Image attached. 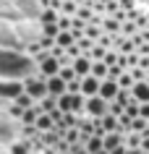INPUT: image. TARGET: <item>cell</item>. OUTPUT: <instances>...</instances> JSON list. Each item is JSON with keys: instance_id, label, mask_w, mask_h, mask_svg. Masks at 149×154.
Returning <instances> with one entry per match:
<instances>
[{"instance_id": "cell-2", "label": "cell", "mask_w": 149, "mask_h": 154, "mask_svg": "<svg viewBox=\"0 0 149 154\" xmlns=\"http://www.w3.org/2000/svg\"><path fill=\"white\" fill-rule=\"evenodd\" d=\"M24 91H26L24 79H3V84H0V97L3 99H16Z\"/></svg>"}, {"instance_id": "cell-3", "label": "cell", "mask_w": 149, "mask_h": 154, "mask_svg": "<svg viewBox=\"0 0 149 154\" xmlns=\"http://www.w3.org/2000/svg\"><path fill=\"white\" fill-rule=\"evenodd\" d=\"M110 112V102L102 94H94V97H86V115L92 118H102V115Z\"/></svg>"}, {"instance_id": "cell-14", "label": "cell", "mask_w": 149, "mask_h": 154, "mask_svg": "<svg viewBox=\"0 0 149 154\" xmlns=\"http://www.w3.org/2000/svg\"><path fill=\"white\" fill-rule=\"evenodd\" d=\"M37 118H39L37 107H29V110H24V115H21V123H37Z\"/></svg>"}, {"instance_id": "cell-18", "label": "cell", "mask_w": 149, "mask_h": 154, "mask_svg": "<svg viewBox=\"0 0 149 154\" xmlns=\"http://www.w3.org/2000/svg\"><path fill=\"white\" fill-rule=\"evenodd\" d=\"M68 91H73V94H76V91H81V76H76L73 81H68Z\"/></svg>"}, {"instance_id": "cell-19", "label": "cell", "mask_w": 149, "mask_h": 154, "mask_svg": "<svg viewBox=\"0 0 149 154\" xmlns=\"http://www.w3.org/2000/svg\"><path fill=\"white\" fill-rule=\"evenodd\" d=\"M126 152H128V144H120L115 149H110V154H126Z\"/></svg>"}, {"instance_id": "cell-23", "label": "cell", "mask_w": 149, "mask_h": 154, "mask_svg": "<svg viewBox=\"0 0 149 154\" xmlns=\"http://www.w3.org/2000/svg\"><path fill=\"white\" fill-rule=\"evenodd\" d=\"M94 154H110V149H102V152H94Z\"/></svg>"}, {"instance_id": "cell-12", "label": "cell", "mask_w": 149, "mask_h": 154, "mask_svg": "<svg viewBox=\"0 0 149 154\" xmlns=\"http://www.w3.org/2000/svg\"><path fill=\"white\" fill-rule=\"evenodd\" d=\"M55 45H60V47H71V45H76V37H73V32H60L58 37H55Z\"/></svg>"}, {"instance_id": "cell-21", "label": "cell", "mask_w": 149, "mask_h": 154, "mask_svg": "<svg viewBox=\"0 0 149 154\" xmlns=\"http://www.w3.org/2000/svg\"><path fill=\"white\" fill-rule=\"evenodd\" d=\"M141 152L149 154V136H144V141H141Z\"/></svg>"}, {"instance_id": "cell-20", "label": "cell", "mask_w": 149, "mask_h": 154, "mask_svg": "<svg viewBox=\"0 0 149 154\" xmlns=\"http://www.w3.org/2000/svg\"><path fill=\"white\" fill-rule=\"evenodd\" d=\"M141 118L149 120V102H141Z\"/></svg>"}, {"instance_id": "cell-13", "label": "cell", "mask_w": 149, "mask_h": 154, "mask_svg": "<svg viewBox=\"0 0 149 154\" xmlns=\"http://www.w3.org/2000/svg\"><path fill=\"white\" fill-rule=\"evenodd\" d=\"M107 71H110V65L105 63V60H94V65H92V73H94V76L107 79Z\"/></svg>"}, {"instance_id": "cell-4", "label": "cell", "mask_w": 149, "mask_h": 154, "mask_svg": "<svg viewBox=\"0 0 149 154\" xmlns=\"http://www.w3.org/2000/svg\"><path fill=\"white\" fill-rule=\"evenodd\" d=\"M60 68H63V63H60V57H55L52 52H50V57H45V60L39 63V73H42V76H47V79H50V76H58Z\"/></svg>"}, {"instance_id": "cell-11", "label": "cell", "mask_w": 149, "mask_h": 154, "mask_svg": "<svg viewBox=\"0 0 149 154\" xmlns=\"http://www.w3.org/2000/svg\"><path fill=\"white\" fill-rule=\"evenodd\" d=\"M133 97L139 102H149V81H136L133 86Z\"/></svg>"}, {"instance_id": "cell-1", "label": "cell", "mask_w": 149, "mask_h": 154, "mask_svg": "<svg viewBox=\"0 0 149 154\" xmlns=\"http://www.w3.org/2000/svg\"><path fill=\"white\" fill-rule=\"evenodd\" d=\"M39 73V63L24 50H0V76L3 79H29Z\"/></svg>"}, {"instance_id": "cell-8", "label": "cell", "mask_w": 149, "mask_h": 154, "mask_svg": "<svg viewBox=\"0 0 149 154\" xmlns=\"http://www.w3.org/2000/svg\"><path fill=\"white\" fill-rule=\"evenodd\" d=\"M102 26H105V32H107V34H120V32H123V18H118V16H105Z\"/></svg>"}, {"instance_id": "cell-24", "label": "cell", "mask_w": 149, "mask_h": 154, "mask_svg": "<svg viewBox=\"0 0 149 154\" xmlns=\"http://www.w3.org/2000/svg\"><path fill=\"white\" fill-rule=\"evenodd\" d=\"M60 154H73V152H60Z\"/></svg>"}, {"instance_id": "cell-17", "label": "cell", "mask_w": 149, "mask_h": 154, "mask_svg": "<svg viewBox=\"0 0 149 154\" xmlns=\"http://www.w3.org/2000/svg\"><path fill=\"white\" fill-rule=\"evenodd\" d=\"M118 60H120V52H110V50H107V55H105V63H107V65H118Z\"/></svg>"}, {"instance_id": "cell-22", "label": "cell", "mask_w": 149, "mask_h": 154, "mask_svg": "<svg viewBox=\"0 0 149 154\" xmlns=\"http://www.w3.org/2000/svg\"><path fill=\"white\" fill-rule=\"evenodd\" d=\"M126 154H144V152H141V149H136V146H128V152H126Z\"/></svg>"}, {"instance_id": "cell-6", "label": "cell", "mask_w": 149, "mask_h": 154, "mask_svg": "<svg viewBox=\"0 0 149 154\" xmlns=\"http://www.w3.org/2000/svg\"><path fill=\"white\" fill-rule=\"evenodd\" d=\"M5 152H8V154H32V152H34V144H32V138L18 136L13 144L5 146Z\"/></svg>"}, {"instance_id": "cell-9", "label": "cell", "mask_w": 149, "mask_h": 154, "mask_svg": "<svg viewBox=\"0 0 149 154\" xmlns=\"http://www.w3.org/2000/svg\"><path fill=\"white\" fill-rule=\"evenodd\" d=\"M126 144V133H120V131H110V133H105V149H115V146Z\"/></svg>"}, {"instance_id": "cell-10", "label": "cell", "mask_w": 149, "mask_h": 154, "mask_svg": "<svg viewBox=\"0 0 149 154\" xmlns=\"http://www.w3.org/2000/svg\"><path fill=\"white\" fill-rule=\"evenodd\" d=\"M58 21H60V11H55V8H42L39 24H58Z\"/></svg>"}, {"instance_id": "cell-5", "label": "cell", "mask_w": 149, "mask_h": 154, "mask_svg": "<svg viewBox=\"0 0 149 154\" xmlns=\"http://www.w3.org/2000/svg\"><path fill=\"white\" fill-rule=\"evenodd\" d=\"M99 89H102V79H99V76L89 73V76H84V79H81V91L86 94V97L99 94Z\"/></svg>"}, {"instance_id": "cell-25", "label": "cell", "mask_w": 149, "mask_h": 154, "mask_svg": "<svg viewBox=\"0 0 149 154\" xmlns=\"http://www.w3.org/2000/svg\"><path fill=\"white\" fill-rule=\"evenodd\" d=\"M32 154H42V152H32Z\"/></svg>"}, {"instance_id": "cell-15", "label": "cell", "mask_w": 149, "mask_h": 154, "mask_svg": "<svg viewBox=\"0 0 149 154\" xmlns=\"http://www.w3.org/2000/svg\"><path fill=\"white\" fill-rule=\"evenodd\" d=\"M42 34H47V37H58V34H60V24H42Z\"/></svg>"}, {"instance_id": "cell-7", "label": "cell", "mask_w": 149, "mask_h": 154, "mask_svg": "<svg viewBox=\"0 0 149 154\" xmlns=\"http://www.w3.org/2000/svg\"><path fill=\"white\" fill-rule=\"evenodd\" d=\"M118 91H120V84H118L115 79H102V89H99V94L107 99V102H113V99L118 97Z\"/></svg>"}, {"instance_id": "cell-16", "label": "cell", "mask_w": 149, "mask_h": 154, "mask_svg": "<svg viewBox=\"0 0 149 154\" xmlns=\"http://www.w3.org/2000/svg\"><path fill=\"white\" fill-rule=\"evenodd\" d=\"M39 47H42V50H52V47H55V37L42 34V37H39Z\"/></svg>"}]
</instances>
